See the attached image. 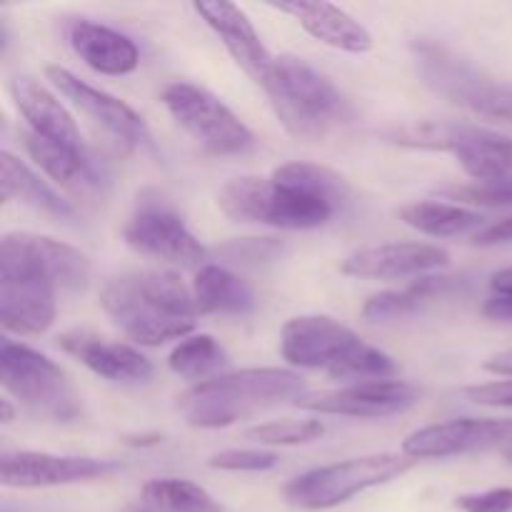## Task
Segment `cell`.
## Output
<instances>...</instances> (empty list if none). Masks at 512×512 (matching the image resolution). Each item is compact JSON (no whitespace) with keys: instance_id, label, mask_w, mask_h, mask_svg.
Returning <instances> with one entry per match:
<instances>
[{"instance_id":"7a4b0ae2","label":"cell","mask_w":512,"mask_h":512,"mask_svg":"<svg viewBox=\"0 0 512 512\" xmlns=\"http://www.w3.org/2000/svg\"><path fill=\"white\" fill-rule=\"evenodd\" d=\"M100 305L125 338L145 348L185 340L198 320L193 293L170 270L115 275L100 290Z\"/></svg>"},{"instance_id":"7c38bea8","label":"cell","mask_w":512,"mask_h":512,"mask_svg":"<svg viewBox=\"0 0 512 512\" xmlns=\"http://www.w3.org/2000/svg\"><path fill=\"white\" fill-rule=\"evenodd\" d=\"M45 78L50 80L55 90H60L63 98H68L85 118L93 120L98 128L113 135L118 143L125 148H153V133H150L148 123L143 115L128 105L125 100L115 98V95L105 93V90L95 88V85L85 83L78 75L70 73L68 68L60 65H48L45 68Z\"/></svg>"},{"instance_id":"b9f144b4","label":"cell","mask_w":512,"mask_h":512,"mask_svg":"<svg viewBox=\"0 0 512 512\" xmlns=\"http://www.w3.org/2000/svg\"><path fill=\"white\" fill-rule=\"evenodd\" d=\"M123 443L130 445V448H148V445L163 443V435H160V433H150V435H125Z\"/></svg>"},{"instance_id":"ba28073f","label":"cell","mask_w":512,"mask_h":512,"mask_svg":"<svg viewBox=\"0 0 512 512\" xmlns=\"http://www.w3.org/2000/svg\"><path fill=\"white\" fill-rule=\"evenodd\" d=\"M415 465L413 458L403 453H375L360 458L340 460L308 470L285 485L283 495L293 508L300 510H330L348 503L355 495L370 488L400 478Z\"/></svg>"},{"instance_id":"9a60e30c","label":"cell","mask_w":512,"mask_h":512,"mask_svg":"<svg viewBox=\"0 0 512 512\" xmlns=\"http://www.w3.org/2000/svg\"><path fill=\"white\" fill-rule=\"evenodd\" d=\"M413 55L423 83L435 95L445 98L448 103L470 110V113H475L483 95L493 85L473 63H468L458 53H453L445 45L435 43V40H413Z\"/></svg>"},{"instance_id":"836d02e7","label":"cell","mask_w":512,"mask_h":512,"mask_svg":"<svg viewBox=\"0 0 512 512\" xmlns=\"http://www.w3.org/2000/svg\"><path fill=\"white\" fill-rule=\"evenodd\" d=\"M283 253V243L275 238H238L233 243L223 245L220 255L228 258L230 263H265Z\"/></svg>"},{"instance_id":"74e56055","label":"cell","mask_w":512,"mask_h":512,"mask_svg":"<svg viewBox=\"0 0 512 512\" xmlns=\"http://www.w3.org/2000/svg\"><path fill=\"white\" fill-rule=\"evenodd\" d=\"M475 245L480 248H493V245H503V243H512V215L510 218L498 220V223L488 225V228L480 230L473 240Z\"/></svg>"},{"instance_id":"7bdbcfd3","label":"cell","mask_w":512,"mask_h":512,"mask_svg":"<svg viewBox=\"0 0 512 512\" xmlns=\"http://www.w3.org/2000/svg\"><path fill=\"white\" fill-rule=\"evenodd\" d=\"M13 418H15L13 405H10L8 398H3L0 400V423H13Z\"/></svg>"},{"instance_id":"484cf974","label":"cell","mask_w":512,"mask_h":512,"mask_svg":"<svg viewBox=\"0 0 512 512\" xmlns=\"http://www.w3.org/2000/svg\"><path fill=\"white\" fill-rule=\"evenodd\" d=\"M398 218L408 228L430 238H453V235L470 233L475 228H483L485 215L473 208H463L458 203H440V200H420L408 203L398 210Z\"/></svg>"},{"instance_id":"603a6c76","label":"cell","mask_w":512,"mask_h":512,"mask_svg":"<svg viewBox=\"0 0 512 512\" xmlns=\"http://www.w3.org/2000/svg\"><path fill=\"white\" fill-rule=\"evenodd\" d=\"M453 155L475 183L512 180V138L463 123Z\"/></svg>"},{"instance_id":"8fae6325","label":"cell","mask_w":512,"mask_h":512,"mask_svg":"<svg viewBox=\"0 0 512 512\" xmlns=\"http://www.w3.org/2000/svg\"><path fill=\"white\" fill-rule=\"evenodd\" d=\"M420 390L403 380H365L333 390H305L295 408L315 415H340V418L378 420L400 415L415 408Z\"/></svg>"},{"instance_id":"83f0119b","label":"cell","mask_w":512,"mask_h":512,"mask_svg":"<svg viewBox=\"0 0 512 512\" xmlns=\"http://www.w3.org/2000/svg\"><path fill=\"white\" fill-rule=\"evenodd\" d=\"M145 512H223L203 485L183 478H155L140 490Z\"/></svg>"},{"instance_id":"3957f363","label":"cell","mask_w":512,"mask_h":512,"mask_svg":"<svg viewBox=\"0 0 512 512\" xmlns=\"http://www.w3.org/2000/svg\"><path fill=\"white\" fill-rule=\"evenodd\" d=\"M305 383L295 370L248 368L190 385L178 395V413L190 428L220 430L255 418L285 400H298Z\"/></svg>"},{"instance_id":"9c48e42d","label":"cell","mask_w":512,"mask_h":512,"mask_svg":"<svg viewBox=\"0 0 512 512\" xmlns=\"http://www.w3.org/2000/svg\"><path fill=\"white\" fill-rule=\"evenodd\" d=\"M170 118L213 155H248L258 148L253 130L208 88L175 80L160 90Z\"/></svg>"},{"instance_id":"ffe728a7","label":"cell","mask_w":512,"mask_h":512,"mask_svg":"<svg viewBox=\"0 0 512 512\" xmlns=\"http://www.w3.org/2000/svg\"><path fill=\"white\" fill-rule=\"evenodd\" d=\"M270 8L298 20L305 33L330 48L353 55L373 50L370 30L340 5L325 0H290V3H270Z\"/></svg>"},{"instance_id":"7402d4cb","label":"cell","mask_w":512,"mask_h":512,"mask_svg":"<svg viewBox=\"0 0 512 512\" xmlns=\"http://www.w3.org/2000/svg\"><path fill=\"white\" fill-rule=\"evenodd\" d=\"M10 95L15 100V108L28 123V130L65 148H83V135L75 118L43 83L20 75L10 83Z\"/></svg>"},{"instance_id":"30bf717a","label":"cell","mask_w":512,"mask_h":512,"mask_svg":"<svg viewBox=\"0 0 512 512\" xmlns=\"http://www.w3.org/2000/svg\"><path fill=\"white\" fill-rule=\"evenodd\" d=\"M123 240L130 250L145 258L180 268H203L208 248L190 233L185 218L158 190H143L135 200Z\"/></svg>"},{"instance_id":"f1b7e54d","label":"cell","mask_w":512,"mask_h":512,"mask_svg":"<svg viewBox=\"0 0 512 512\" xmlns=\"http://www.w3.org/2000/svg\"><path fill=\"white\" fill-rule=\"evenodd\" d=\"M273 178L278 183L288 185V188L300 190V193L313 195V198L333 205L335 210H340L350 200L348 180L338 170L328 168V165L300 163V160H295V163H285L280 168H275Z\"/></svg>"},{"instance_id":"52a82bcc","label":"cell","mask_w":512,"mask_h":512,"mask_svg":"<svg viewBox=\"0 0 512 512\" xmlns=\"http://www.w3.org/2000/svg\"><path fill=\"white\" fill-rule=\"evenodd\" d=\"M218 208L235 223L270 225L280 230H313L335 215L333 205L288 188L273 175H243L225 183L218 193Z\"/></svg>"},{"instance_id":"f546056e","label":"cell","mask_w":512,"mask_h":512,"mask_svg":"<svg viewBox=\"0 0 512 512\" xmlns=\"http://www.w3.org/2000/svg\"><path fill=\"white\" fill-rule=\"evenodd\" d=\"M453 278H443V275H428L420 278L405 290H388V293H378L363 305V318L368 323H385V320L405 318V315L415 313L423 303H428L433 295L443 293Z\"/></svg>"},{"instance_id":"ab89813d","label":"cell","mask_w":512,"mask_h":512,"mask_svg":"<svg viewBox=\"0 0 512 512\" xmlns=\"http://www.w3.org/2000/svg\"><path fill=\"white\" fill-rule=\"evenodd\" d=\"M483 315H488L493 320H512V298H498V295H493L483 305Z\"/></svg>"},{"instance_id":"f35d334b","label":"cell","mask_w":512,"mask_h":512,"mask_svg":"<svg viewBox=\"0 0 512 512\" xmlns=\"http://www.w3.org/2000/svg\"><path fill=\"white\" fill-rule=\"evenodd\" d=\"M483 370L490 375H503V378H512V348L490 355V358L483 363Z\"/></svg>"},{"instance_id":"ac0fdd59","label":"cell","mask_w":512,"mask_h":512,"mask_svg":"<svg viewBox=\"0 0 512 512\" xmlns=\"http://www.w3.org/2000/svg\"><path fill=\"white\" fill-rule=\"evenodd\" d=\"M450 253L433 243H385L355 250L340 263V273L363 280H395L448 268Z\"/></svg>"},{"instance_id":"2e32d148","label":"cell","mask_w":512,"mask_h":512,"mask_svg":"<svg viewBox=\"0 0 512 512\" xmlns=\"http://www.w3.org/2000/svg\"><path fill=\"white\" fill-rule=\"evenodd\" d=\"M193 8L205 20V25L218 35L235 65L250 80L263 85L270 68H273L275 55L265 48L263 38L255 30L248 13L235 3H225V0H203V3H195Z\"/></svg>"},{"instance_id":"1f68e13d","label":"cell","mask_w":512,"mask_h":512,"mask_svg":"<svg viewBox=\"0 0 512 512\" xmlns=\"http://www.w3.org/2000/svg\"><path fill=\"white\" fill-rule=\"evenodd\" d=\"M213 470H225V473H265L280 465V458L273 450H255V448H233L220 450L208 460Z\"/></svg>"},{"instance_id":"277c9868","label":"cell","mask_w":512,"mask_h":512,"mask_svg":"<svg viewBox=\"0 0 512 512\" xmlns=\"http://www.w3.org/2000/svg\"><path fill=\"white\" fill-rule=\"evenodd\" d=\"M260 88L268 95L283 128L298 140L320 143L355 118L348 95L298 55H275L273 68Z\"/></svg>"},{"instance_id":"d4e9b609","label":"cell","mask_w":512,"mask_h":512,"mask_svg":"<svg viewBox=\"0 0 512 512\" xmlns=\"http://www.w3.org/2000/svg\"><path fill=\"white\" fill-rule=\"evenodd\" d=\"M190 293L198 315H248L258 305L253 288L238 273L213 263L198 268Z\"/></svg>"},{"instance_id":"8d00e7d4","label":"cell","mask_w":512,"mask_h":512,"mask_svg":"<svg viewBox=\"0 0 512 512\" xmlns=\"http://www.w3.org/2000/svg\"><path fill=\"white\" fill-rule=\"evenodd\" d=\"M465 398L483 408H505L512 410V380H498V383L470 385L463 390Z\"/></svg>"},{"instance_id":"4fadbf2b","label":"cell","mask_w":512,"mask_h":512,"mask_svg":"<svg viewBox=\"0 0 512 512\" xmlns=\"http://www.w3.org/2000/svg\"><path fill=\"white\" fill-rule=\"evenodd\" d=\"M115 460L88 458V455H53L38 450H15L0 458V483L5 488L38 490L58 485L88 483L118 473Z\"/></svg>"},{"instance_id":"e575fe53","label":"cell","mask_w":512,"mask_h":512,"mask_svg":"<svg viewBox=\"0 0 512 512\" xmlns=\"http://www.w3.org/2000/svg\"><path fill=\"white\" fill-rule=\"evenodd\" d=\"M455 508L463 512H512V488H493L485 493L460 495Z\"/></svg>"},{"instance_id":"4dcf8cb0","label":"cell","mask_w":512,"mask_h":512,"mask_svg":"<svg viewBox=\"0 0 512 512\" xmlns=\"http://www.w3.org/2000/svg\"><path fill=\"white\" fill-rule=\"evenodd\" d=\"M325 435V425L320 420H270V423L253 425L245 430V438L260 445H305L320 440Z\"/></svg>"},{"instance_id":"d590c367","label":"cell","mask_w":512,"mask_h":512,"mask_svg":"<svg viewBox=\"0 0 512 512\" xmlns=\"http://www.w3.org/2000/svg\"><path fill=\"white\" fill-rule=\"evenodd\" d=\"M475 115L512 125V85L493 83L475 108Z\"/></svg>"},{"instance_id":"e0dca14e","label":"cell","mask_w":512,"mask_h":512,"mask_svg":"<svg viewBox=\"0 0 512 512\" xmlns=\"http://www.w3.org/2000/svg\"><path fill=\"white\" fill-rule=\"evenodd\" d=\"M23 145L30 160L48 175L60 188L75 195H103L110 185V173L100 158H95L88 145L83 148H65V145L45 140L33 130H23Z\"/></svg>"},{"instance_id":"6da1fadb","label":"cell","mask_w":512,"mask_h":512,"mask_svg":"<svg viewBox=\"0 0 512 512\" xmlns=\"http://www.w3.org/2000/svg\"><path fill=\"white\" fill-rule=\"evenodd\" d=\"M88 255L38 233H5L0 240V325L13 335H43L58 315V288L83 290Z\"/></svg>"},{"instance_id":"44dd1931","label":"cell","mask_w":512,"mask_h":512,"mask_svg":"<svg viewBox=\"0 0 512 512\" xmlns=\"http://www.w3.org/2000/svg\"><path fill=\"white\" fill-rule=\"evenodd\" d=\"M68 43L73 53L100 75H130L140 65V48L130 35L95 20L78 18L68 25Z\"/></svg>"},{"instance_id":"4316f807","label":"cell","mask_w":512,"mask_h":512,"mask_svg":"<svg viewBox=\"0 0 512 512\" xmlns=\"http://www.w3.org/2000/svg\"><path fill=\"white\" fill-rule=\"evenodd\" d=\"M230 355L213 335H190L180 340L168 355V368L193 385L213 380L228 368Z\"/></svg>"},{"instance_id":"5bb4252c","label":"cell","mask_w":512,"mask_h":512,"mask_svg":"<svg viewBox=\"0 0 512 512\" xmlns=\"http://www.w3.org/2000/svg\"><path fill=\"white\" fill-rule=\"evenodd\" d=\"M503 443H512V420L458 418L425 425L410 433L400 445V453L418 463V460H445L475 450L498 448Z\"/></svg>"},{"instance_id":"d6a6232c","label":"cell","mask_w":512,"mask_h":512,"mask_svg":"<svg viewBox=\"0 0 512 512\" xmlns=\"http://www.w3.org/2000/svg\"><path fill=\"white\" fill-rule=\"evenodd\" d=\"M443 195L468 205H483V208H510L512 205V180L505 183H470L443 188Z\"/></svg>"},{"instance_id":"8992f818","label":"cell","mask_w":512,"mask_h":512,"mask_svg":"<svg viewBox=\"0 0 512 512\" xmlns=\"http://www.w3.org/2000/svg\"><path fill=\"white\" fill-rule=\"evenodd\" d=\"M0 385L33 418L50 423H73L83 413V403L68 373L48 355L28 345L0 340Z\"/></svg>"},{"instance_id":"5b68a950","label":"cell","mask_w":512,"mask_h":512,"mask_svg":"<svg viewBox=\"0 0 512 512\" xmlns=\"http://www.w3.org/2000/svg\"><path fill=\"white\" fill-rule=\"evenodd\" d=\"M280 355L293 368L323 370L333 380H348V385L390 380L398 370L388 353L365 343L355 330L330 315L290 318L280 335Z\"/></svg>"},{"instance_id":"cb8c5ba5","label":"cell","mask_w":512,"mask_h":512,"mask_svg":"<svg viewBox=\"0 0 512 512\" xmlns=\"http://www.w3.org/2000/svg\"><path fill=\"white\" fill-rule=\"evenodd\" d=\"M0 198L3 203L20 200L28 208L55 220H65V223H73L78 218L68 200L60 198L45 180H40L23 160L15 158L8 150L0 153Z\"/></svg>"},{"instance_id":"60d3db41","label":"cell","mask_w":512,"mask_h":512,"mask_svg":"<svg viewBox=\"0 0 512 512\" xmlns=\"http://www.w3.org/2000/svg\"><path fill=\"white\" fill-rule=\"evenodd\" d=\"M490 290H493L498 298H512V265L510 268L498 270V273L490 278Z\"/></svg>"},{"instance_id":"d6986e66","label":"cell","mask_w":512,"mask_h":512,"mask_svg":"<svg viewBox=\"0 0 512 512\" xmlns=\"http://www.w3.org/2000/svg\"><path fill=\"white\" fill-rule=\"evenodd\" d=\"M58 348L110 383H145L153 378V363L140 350L125 343H110L88 328L60 333Z\"/></svg>"}]
</instances>
